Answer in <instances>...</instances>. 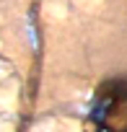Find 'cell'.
<instances>
[{
  "mask_svg": "<svg viewBox=\"0 0 127 132\" xmlns=\"http://www.w3.org/2000/svg\"><path fill=\"white\" fill-rule=\"evenodd\" d=\"M88 117L99 132H127V78L101 83Z\"/></svg>",
  "mask_w": 127,
  "mask_h": 132,
  "instance_id": "6da1fadb",
  "label": "cell"
}]
</instances>
